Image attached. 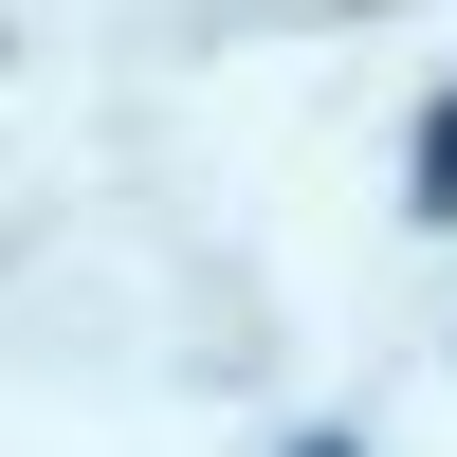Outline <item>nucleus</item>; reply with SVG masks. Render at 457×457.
<instances>
[{"label": "nucleus", "instance_id": "f03ea898", "mask_svg": "<svg viewBox=\"0 0 457 457\" xmlns=\"http://www.w3.org/2000/svg\"><path fill=\"white\" fill-rule=\"evenodd\" d=\"M293 457H366V439H293Z\"/></svg>", "mask_w": 457, "mask_h": 457}, {"label": "nucleus", "instance_id": "f257e3e1", "mask_svg": "<svg viewBox=\"0 0 457 457\" xmlns=\"http://www.w3.org/2000/svg\"><path fill=\"white\" fill-rule=\"evenodd\" d=\"M421 220H457V110L421 129Z\"/></svg>", "mask_w": 457, "mask_h": 457}]
</instances>
